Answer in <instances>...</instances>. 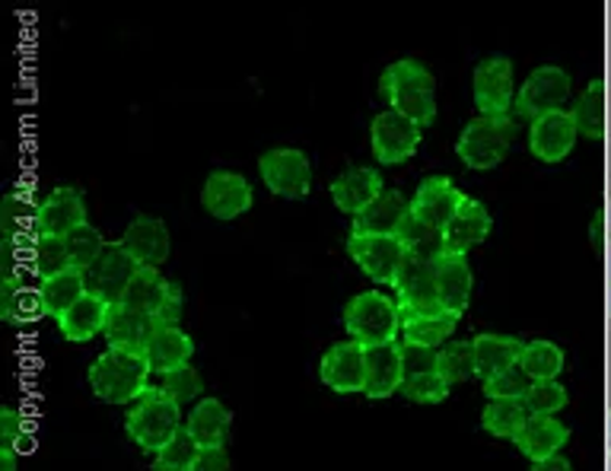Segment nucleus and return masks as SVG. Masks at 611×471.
I'll list each match as a JSON object with an SVG mask.
<instances>
[{
    "instance_id": "obj_1",
    "label": "nucleus",
    "mask_w": 611,
    "mask_h": 471,
    "mask_svg": "<svg viewBox=\"0 0 611 471\" xmlns=\"http://www.w3.org/2000/svg\"><path fill=\"white\" fill-rule=\"evenodd\" d=\"M379 93L389 99V109L399 112L414 124H433L437 121V83L427 64L414 58H401L389 64L379 77Z\"/></svg>"
},
{
    "instance_id": "obj_2",
    "label": "nucleus",
    "mask_w": 611,
    "mask_h": 471,
    "mask_svg": "<svg viewBox=\"0 0 611 471\" xmlns=\"http://www.w3.org/2000/svg\"><path fill=\"white\" fill-rule=\"evenodd\" d=\"M150 363L143 353L131 351H102L90 363V389L106 404H134L150 389Z\"/></svg>"
},
{
    "instance_id": "obj_3",
    "label": "nucleus",
    "mask_w": 611,
    "mask_h": 471,
    "mask_svg": "<svg viewBox=\"0 0 611 471\" xmlns=\"http://www.w3.org/2000/svg\"><path fill=\"white\" fill-rule=\"evenodd\" d=\"M344 329L348 338L370 348H385L395 344L401 334V307L399 300L385 297L382 290H363L344 303Z\"/></svg>"
},
{
    "instance_id": "obj_4",
    "label": "nucleus",
    "mask_w": 611,
    "mask_h": 471,
    "mask_svg": "<svg viewBox=\"0 0 611 471\" xmlns=\"http://www.w3.org/2000/svg\"><path fill=\"white\" fill-rule=\"evenodd\" d=\"M182 427H186L182 408L166 399L160 385H150L141 399L128 408V418H124V430H128L131 443L150 455H157Z\"/></svg>"
},
{
    "instance_id": "obj_5",
    "label": "nucleus",
    "mask_w": 611,
    "mask_h": 471,
    "mask_svg": "<svg viewBox=\"0 0 611 471\" xmlns=\"http://www.w3.org/2000/svg\"><path fill=\"white\" fill-rule=\"evenodd\" d=\"M513 141H517V121L513 118L478 116L462 128L459 143H455V153L474 172H491V169H497V166L507 160Z\"/></svg>"
},
{
    "instance_id": "obj_6",
    "label": "nucleus",
    "mask_w": 611,
    "mask_h": 471,
    "mask_svg": "<svg viewBox=\"0 0 611 471\" xmlns=\"http://www.w3.org/2000/svg\"><path fill=\"white\" fill-rule=\"evenodd\" d=\"M259 176L274 198L303 201L312 191V163L297 147H271L259 160Z\"/></svg>"
},
{
    "instance_id": "obj_7",
    "label": "nucleus",
    "mask_w": 611,
    "mask_h": 471,
    "mask_svg": "<svg viewBox=\"0 0 611 471\" xmlns=\"http://www.w3.org/2000/svg\"><path fill=\"white\" fill-rule=\"evenodd\" d=\"M517 68L510 58L503 54H491L484 58L474 77H471V93H474V106L478 112L488 118L510 116V109H517Z\"/></svg>"
},
{
    "instance_id": "obj_8",
    "label": "nucleus",
    "mask_w": 611,
    "mask_h": 471,
    "mask_svg": "<svg viewBox=\"0 0 611 471\" xmlns=\"http://www.w3.org/2000/svg\"><path fill=\"white\" fill-rule=\"evenodd\" d=\"M573 90V80L564 68L558 64H541L535 71L522 80L517 93V116L535 121L541 116H551V112H564L567 99Z\"/></svg>"
},
{
    "instance_id": "obj_9",
    "label": "nucleus",
    "mask_w": 611,
    "mask_h": 471,
    "mask_svg": "<svg viewBox=\"0 0 611 471\" xmlns=\"http://www.w3.org/2000/svg\"><path fill=\"white\" fill-rule=\"evenodd\" d=\"M348 255L353 264L382 287H395L401 264L408 259V249L401 245L399 236H360L351 233L348 239Z\"/></svg>"
},
{
    "instance_id": "obj_10",
    "label": "nucleus",
    "mask_w": 611,
    "mask_h": 471,
    "mask_svg": "<svg viewBox=\"0 0 611 471\" xmlns=\"http://www.w3.org/2000/svg\"><path fill=\"white\" fill-rule=\"evenodd\" d=\"M423 141V128L408 121L399 112L385 109L373 118L370 124V147H373V157H377L379 166H401L408 163L418 147Z\"/></svg>"
},
{
    "instance_id": "obj_11",
    "label": "nucleus",
    "mask_w": 611,
    "mask_h": 471,
    "mask_svg": "<svg viewBox=\"0 0 611 471\" xmlns=\"http://www.w3.org/2000/svg\"><path fill=\"white\" fill-rule=\"evenodd\" d=\"M201 204H204V211L211 213L213 220L230 223L236 217L252 211V204H256V189H252V182H249L242 172L217 169V172H211V176L204 179Z\"/></svg>"
},
{
    "instance_id": "obj_12",
    "label": "nucleus",
    "mask_w": 611,
    "mask_h": 471,
    "mask_svg": "<svg viewBox=\"0 0 611 471\" xmlns=\"http://www.w3.org/2000/svg\"><path fill=\"white\" fill-rule=\"evenodd\" d=\"M319 379L338 395H363L367 385V348L357 341H338L319 360Z\"/></svg>"
},
{
    "instance_id": "obj_13",
    "label": "nucleus",
    "mask_w": 611,
    "mask_h": 471,
    "mask_svg": "<svg viewBox=\"0 0 611 471\" xmlns=\"http://www.w3.org/2000/svg\"><path fill=\"white\" fill-rule=\"evenodd\" d=\"M87 201H83V191L73 189V186H58L51 189L39 201V220H36V233L39 236H58V239H68L77 233L80 227H87Z\"/></svg>"
},
{
    "instance_id": "obj_14",
    "label": "nucleus",
    "mask_w": 611,
    "mask_h": 471,
    "mask_svg": "<svg viewBox=\"0 0 611 471\" xmlns=\"http://www.w3.org/2000/svg\"><path fill=\"white\" fill-rule=\"evenodd\" d=\"M395 293H399L401 312H430L443 309L437 303V259L427 255H411L401 264L395 278Z\"/></svg>"
},
{
    "instance_id": "obj_15",
    "label": "nucleus",
    "mask_w": 611,
    "mask_h": 471,
    "mask_svg": "<svg viewBox=\"0 0 611 471\" xmlns=\"http://www.w3.org/2000/svg\"><path fill=\"white\" fill-rule=\"evenodd\" d=\"M118 242L128 249V255L138 261L141 268H160L169 259V252H172L169 227L160 217H150V213H138Z\"/></svg>"
},
{
    "instance_id": "obj_16",
    "label": "nucleus",
    "mask_w": 611,
    "mask_h": 471,
    "mask_svg": "<svg viewBox=\"0 0 611 471\" xmlns=\"http://www.w3.org/2000/svg\"><path fill=\"white\" fill-rule=\"evenodd\" d=\"M465 198H469V194H462V191L455 189L452 179H447V176H430V179H423L421 186H418V191H414V198H411V213H414L421 223H427V227H433V230L443 233V227L459 213Z\"/></svg>"
},
{
    "instance_id": "obj_17",
    "label": "nucleus",
    "mask_w": 611,
    "mask_h": 471,
    "mask_svg": "<svg viewBox=\"0 0 611 471\" xmlns=\"http://www.w3.org/2000/svg\"><path fill=\"white\" fill-rule=\"evenodd\" d=\"M577 121L570 112H551V116H541L532 121L529 128V150L539 157L541 163H561L573 153L577 147Z\"/></svg>"
},
{
    "instance_id": "obj_18",
    "label": "nucleus",
    "mask_w": 611,
    "mask_h": 471,
    "mask_svg": "<svg viewBox=\"0 0 611 471\" xmlns=\"http://www.w3.org/2000/svg\"><path fill=\"white\" fill-rule=\"evenodd\" d=\"M404 377H408V353L399 341L367 351V385H363L367 399L385 401L399 395Z\"/></svg>"
},
{
    "instance_id": "obj_19",
    "label": "nucleus",
    "mask_w": 611,
    "mask_h": 471,
    "mask_svg": "<svg viewBox=\"0 0 611 471\" xmlns=\"http://www.w3.org/2000/svg\"><path fill=\"white\" fill-rule=\"evenodd\" d=\"M494 230V217L484 208V201L465 198L459 213L443 227V252L447 255H469L474 245H481Z\"/></svg>"
},
{
    "instance_id": "obj_20",
    "label": "nucleus",
    "mask_w": 611,
    "mask_h": 471,
    "mask_svg": "<svg viewBox=\"0 0 611 471\" xmlns=\"http://www.w3.org/2000/svg\"><path fill=\"white\" fill-rule=\"evenodd\" d=\"M141 264L128 255V249L121 242H109L106 255L99 259L93 271L87 274V283H90V293H99L102 300H109L112 307L124 300L131 281L138 278Z\"/></svg>"
},
{
    "instance_id": "obj_21",
    "label": "nucleus",
    "mask_w": 611,
    "mask_h": 471,
    "mask_svg": "<svg viewBox=\"0 0 611 471\" xmlns=\"http://www.w3.org/2000/svg\"><path fill=\"white\" fill-rule=\"evenodd\" d=\"M459 325V315L447 309H430V312H401V341L408 351L437 353L443 344L452 341V331Z\"/></svg>"
},
{
    "instance_id": "obj_22",
    "label": "nucleus",
    "mask_w": 611,
    "mask_h": 471,
    "mask_svg": "<svg viewBox=\"0 0 611 471\" xmlns=\"http://www.w3.org/2000/svg\"><path fill=\"white\" fill-rule=\"evenodd\" d=\"M385 191L382 176L373 166H348L334 182H331V201L338 204V211L360 217L379 194Z\"/></svg>"
},
{
    "instance_id": "obj_23",
    "label": "nucleus",
    "mask_w": 611,
    "mask_h": 471,
    "mask_svg": "<svg viewBox=\"0 0 611 471\" xmlns=\"http://www.w3.org/2000/svg\"><path fill=\"white\" fill-rule=\"evenodd\" d=\"M471 290H474V274H471L469 259L443 252L437 259V303L462 319L471 303Z\"/></svg>"
},
{
    "instance_id": "obj_24",
    "label": "nucleus",
    "mask_w": 611,
    "mask_h": 471,
    "mask_svg": "<svg viewBox=\"0 0 611 471\" xmlns=\"http://www.w3.org/2000/svg\"><path fill=\"white\" fill-rule=\"evenodd\" d=\"M186 430L201 449L227 447L230 430H233V411L220 399L204 395L201 401H194L191 411L186 414Z\"/></svg>"
},
{
    "instance_id": "obj_25",
    "label": "nucleus",
    "mask_w": 611,
    "mask_h": 471,
    "mask_svg": "<svg viewBox=\"0 0 611 471\" xmlns=\"http://www.w3.org/2000/svg\"><path fill=\"white\" fill-rule=\"evenodd\" d=\"M471 348H474V363H478V377L491 379L497 373H507L519 367V357L525 341L517 334H500V331H481L471 338Z\"/></svg>"
},
{
    "instance_id": "obj_26",
    "label": "nucleus",
    "mask_w": 611,
    "mask_h": 471,
    "mask_svg": "<svg viewBox=\"0 0 611 471\" xmlns=\"http://www.w3.org/2000/svg\"><path fill=\"white\" fill-rule=\"evenodd\" d=\"M112 303L102 300L99 293H87L83 300H77L58 322V331L64 334V341L71 344H87L96 334H106V322H109Z\"/></svg>"
},
{
    "instance_id": "obj_27",
    "label": "nucleus",
    "mask_w": 611,
    "mask_h": 471,
    "mask_svg": "<svg viewBox=\"0 0 611 471\" xmlns=\"http://www.w3.org/2000/svg\"><path fill=\"white\" fill-rule=\"evenodd\" d=\"M153 331H157V322L150 315H143L138 309H128L124 303H116L109 312V322H106V341L112 351L143 353Z\"/></svg>"
},
{
    "instance_id": "obj_28",
    "label": "nucleus",
    "mask_w": 611,
    "mask_h": 471,
    "mask_svg": "<svg viewBox=\"0 0 611 471\" xmlns=\"http://www.w3.org/2000/svg\"><path fill=\"white\" fill-rule=\"evenodd\" d=\"M147 363H150V373L153 377H166V373H176L182 367H191V357H194V338L186 329H157L150 344H147Z\"/></svg>"
},
{
    "instance_id": "obj_29",
    "label": "nucleus",
    "mask_w": 611,
    "mask_h": 471,
    "mask_svg": "<svg viewBox=\"0 0 611 471\" xmlns=\"http://www.w3.org/2000/svg\"><path fill=\"white\" fill-rule=\"evenodd\" d=\"M570 443V427L561 418H529L517 437V449L529 462H541L551 455H561Z\"/></svg>"
},
{
    "instance_id": "obj_30",
    "label": "nucleus",
    "mask_w": 611,
    "mask_h": 471,
    "mask_svg": "<svg viewBox=\"0 0 611 471\" xmlns=\"http://www.w3.org/2000/svg\"><path fill=\"white\" fill-rule=\"evenodd\" d=\"M411 211V201L395 189H385L377 201L353 217V233L360 236H399L404 217Z\"/></svg>"
},
{
    "instance_id": "obj_31",
    "label": "nucleus",
    "mask_w": 611,
    "mask_h": 471,
    "mask_svg": "<svg viewBox=\"0 0 611 471\" xmlns=\"http://www.w3.org/2000/svg\"><path fill=\"white\" fill-rule=\"evenodd\" d=\"M39 220V201L32 194V182L20 179V186L10 191L0 204V233L3 239H29L36 233Z\"/></svg>"
},
{
    "instance_id": "obj_32",
    "label": "nucleus",
    "mask_w": 611,
    "mask_h": 471,
    "mask_svg": "<svg viewBox=\"0 0 611 471\" xmlns=\"http://www.w3.org/2000/svg\"><path fill=\"white\" fill-rule=\"evenodd\" d=\"M570 116L577 121L580 138H587V141H602L605 138V128H609V99H605V80L602 77H595L587 90H583V96L573 102Z\"/></svg>"
},
{
    "instance_id": "obj_33",
    "label": "nucleus",
    "mask_w": 611,
    "mask_h": 471,
    "mask_svg": "<svg viewBox=\"0 0 611 471\" xmlns=\"http://www.w3.org/2000/svg\"><path fill=\"white\" fill-rule=\"evenodd\" d=\"M48 307L42 287H0V319L7 325H32L46 319Z\"/></svg>"
},
{
    "instance_id": "obj_34",
    "label": "nucleus",
    "mask_w": 611,
    "mask_h": 471,
    "mask_svg": "<svg viewBox=\"0 0 611 471\" xmlns=\"http://www.w3.org/2000/svg\"><path fill=\"white\" fill-rule=\"evenodd\" d=\"M567 367V357L561 351V344L548 341V338H535V341H525L522 357H519V370L532 382H551V379H561Z\"/></svg>"
},
{
    "instance_id": "obj_35",
    "label": "nucleus",
    "mask_w": 611,
    "mask_h": 471,
    "mask_svg": "<svg viewBox=\"0 0 611 471\" xmlns=\"http://www.w3.org/2000/svg\"><path fill=\"white\" fill-rule=\"evenodd\" d=\"M39 287H42V297H46V307L51 319H61L77 300H83L90 293L87 274L77 271V268H68V271H61L54 278H46Z\"/></svg>"
},
{
    "instance_id": "obj_36",
    "label": "nucleus",
    "mask_w": 611,
    "mask_h": 471,
    "mask_svg": "<svg viewBox=\"0 0 611 471\" xmlns=\"http://www.w3.org/2000/svg\"><path fill=\"white\" fill-rule=\"evenodd\" d=\"M525 424H529V411H525L522 401H488L484 411H481V427L494 440L517 443V437Z\"/></svg>"
},
{
    "instance_id": "obj_37",
    "label": "nucleus",
    "mask_w": 611,
    "mask_h": 471,
    "mask_svg": "<svg viewBox=\"0 0 611 471\" xmlns=\"http://www.w3.org/2000/svg\"><path fill=\"white\" fill-rule=\"evenodd\" d=\"M433 370L447 379V385H459L469 382L471 377H478V363H474V348L471 341H449L440 351L433 353Z\"/></svg>"
},
{
    "instance_id": "obj_38",
    "label": "nucleus",
    "mask_w": 611,
    "mask_h": 471,
    "mask_svg": "<svg viewBox=\"0 0 611 471\" xmlns=\"http://www.w3.org/2000/svg\"><path fill=\"white\" fill-rule=\"evenodd\" d=\"M166 290H169V281H166L163 274H160V268H141L138 271V278L131 281L128 287V293H124V307L128 309H138L143 315H150L153 319V312L160 309L163 303Z\"/></svg>"
},
{
    "instance_id": "obj_39",
    "label": "nucleus",
    "mask_w": 611,
    "mask_h": 471,
    "mask_svg": "<svg viewBox=\"0 0 611 471\" xmlns=\"http://www.w3.org/2000/svg\"><path fill=\"white\" fill-rule=\"evenodd\" d=\"M449 392L452 389L447 385V379L433 370V363L430 367H408V377L401 385V395L408 401H414V404H443L449 399Z\"/></svg>"
},
{
    "instance_id": "obj_40",
    "label": "nucleus",
    "mask_w": 611,
    "mask_h": 471,
    "mask_svg": "<svg viewBox=\"0 0 611 471\" xmlns=\"http://www.w3.org/2000/svg\"><path fill=\"white\" fill-rule=\"evenodd\" d=\"M71 268V249H68V239H58V236H36V245H32V271L46 281L54 278L61 271Z\"/></svg>"
},
{
    "instance_id": "obj_41",
    "label": "nucleus",
    "mask_w": 611,
    "mask_h": 471,
    "mask_svg": "<svg viewBox=\"0 0 611 471\" xmlns=\"http://www.w3.org/2000/svg\"><path fill=\"white\" fill-rule=\"evenodd\" d=\"M68 249H71V268L90 274L96 264H99V259L106 255L109 242H106V236L99 233L93 223H87L77 233L68 236Z\"/></svg>"
},
{
    "instance_id": "obj_42",
    "label": "nucleus",
    "mask_w": 611,
    "mask_h": 471,
    "mask_svg": "<svg viewBox=\"0 0 611 471\" xmlns=\"http://www.w3.org/2000/svg\"><path fill=\"white\" fill-rule=\"evenodd\" d=\"M567 389L561 385V379H551V382H532L529 392H525V411L529 418H558L567 408Z\"/></svg>"
},
{
    "instance_id": "obj_43",
    "label": "nucleus",
    "mask_w": 611,
    "mask_h": 471,
    "mask_svg": "<svg viewBox=\"0 0 611 471\" xmlns=\"http://www.w3.org/2000/svg\"><path fill=\"white\" fill-rule=\"evenodd\" d=\"M201 455V447L191 440V433L182 427L157 455H153V471H191Z\"/></svg>"
},
{
    "instance_id": "obj_44",
    "label": "nucleus",
    "mask_w": 611,
    "mask_h": 471,
    "mask_svg": "<svg viewBox=\"0 0 611 471\" xmlns=\"http://www.w3.org/2000/svg\"><path fill=\"white\" fill-rule=\"evenodd\" d=\"M160 392L169 401H176L179 408H186V404L204 399V377L194 367H182L176 373H166L163 382H160Z\"/></svg>"
},
{
    "instance_id": "obj_45",
    "label": "nucleus",
    "mask_w": 611,
    "mask_h": 471,
    "mask_svg": "<svg viewBox=\"0 0 611 471\" xmlns=\"http://www.w3.org/2000/svg\"><path fill=\"white\" fill-rule=\"evenodd\" d=\"M532 379L525 377L519 367L507 370V373H497V377L484 379V395L488 401H522L529 392Z\"/></svg>"
},
{
    "instance_id": "obj_46",
    "label": "nucleus",
    "mask_w": 611,
    "mask_h": 471,
    "mask_svg": "<svg viewBox=\"0 0 611 471\" xmlns=\"http://www.w3.org/2000/svg\"><path fill=\"white\" fill-rule=\"evenodd\" d=\"M0 447H13L20 455H29V424L20 408H0Z\"/></svg>"
},
{
    "instance_id": "obj_47",
    "label": "nucleus",
    "mask_w": 611,
    "mask_h": 471,
    "mask_svg": "<svg viewBox=\"0 0 611 471\" xmlns=\"http://www.w3.org/2000/svg\"><path fill=\"white\" fill-rule=\"evenodd\" d=\"M182 312H186V293L176 281H169L163 303L153 312V322L157 329H182Z\"/></svg>"
},
{
    "instance_id": "obj_48",
    "label": "nucleus",
    "mask_w": 611,
    "mask_h": 471,
    "mask_svg": "<svg viewBox=\"0 0 611 471\" xmlns=\"http://www.w3.org/2000/svg\"><path fill=\"white\" fill-rule=\"evenodd\" d=\"M191 471H230V449H201V455H198V462H194Z\"/></svg>"
},
{
    "instance_id": "obj_49",
    "label": "nucleus",
    "mask_w": 611,
    "mask_h": 471,
    "mask_svg": "<svg viewBox=\"0 0 611 471\" xmlns=\"http://www.w3.org/2000/svg\"><path fill=\"white\" fill-rule=\"evenodd\" d=\"M532 471H573V462L561 452V455H551V459L532 462Z\"/></svg>"
},
{
    "instance_id": "obj_50",
    "label": "nucleus",
    "mask_w": 611,
    "mask_h": 471,
    "mask_svg": "<svg viewBox=\"0 0 611 471\" xmlns=\"http://www.w3.org/2000/svg\"><path fill=\"white\" fill-rule=\"evenodd\" d=\"M20 469V452L13 447H0V471H17Z\"/></svg>"
},
{
    "instance_id": "obj_51",
    "label": "nucleus",
    "mask_w": 611,
    "mask_h": 471,
    "mask_svg": "<svg viewBox=\"0 0 611 471\" xmlns=\"http://www.w3.org/2000/svg\"><path fill=\"white\" fill-rule=\"evenodd\" d=\"M605 440H609V449H611V411H609V421H605Z\"/></svg>"
},
{
    "instance_id": "obj_52",
    "label": "nucleus",
    "mask_w": 611,
    "mask_h": 471,
    "mask_svg": "<svg viewBox=\"0 0 611 471\" xmlns=\"http://www.w3.org/2000/svg\"><path fill=\"white\" fill-rule=\"evenodd\" d=\"M609 315H611V287H609Z\"/></svg>"
},
{
    "instance_id": "obj_53",
    "label": "nucleus",
    "mask_w": 611,
    "mask_h": 471,
    "mask_svg": "<svg viewBox=\"0 0 611 471\" xmlns=\"http://www.w3.org/2000/svg\"><path fill=\"white\" fill-rule=\"evenodd\" d=\"M609 274H611V249H609Z\"/></svg>"
},
{
    "instance_id": "obj_54",
    "label": "nucleus",
    "mask_w": 611,
    "mask_h": 471,
    "mask_svg": "<svg viewBox=\"0 0 611 471\" xmlns=\"http://www.w3.org/2000/svg\"><path fill=\"white\" fill-rule=\"evenodd\" d=\"M609 471H611V449H609Z\"/></svg>"
},
{
    "instance_id": "obj_55",
    "label": "nucleus",
    "mask_w": 611,
    "mask_h": 471,
    "mask_svg": "<svg viewBox=\"0 0 611 471\" xmlns=\"http://www.w3.org/2000/svg\"><path fill=\"white\" fill-rule=\"evenodd\" d=\"M609 230H611V208H609Z\"/></svg>"
}]
</instances>
